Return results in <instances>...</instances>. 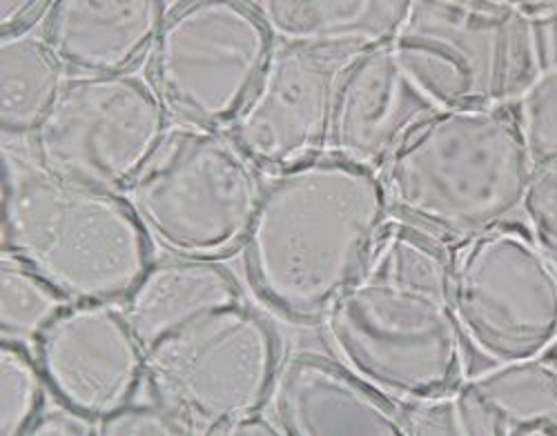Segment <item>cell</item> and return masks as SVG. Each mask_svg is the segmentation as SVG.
Returning <instances> with one entry per match:
<instances>
[{
    "mask_svg": "<svg viewBox=\"0 0 557 436\" xmlns=\"http://www.w3.org/2000/svg\"><path fill=\"white\" fill-rule=\"evenodd\" d=\"M3 254L70 303L125 301L152 265L150 238L127 201L5 161Z\"/></svg>",
    "mask_w": 557,
    "mask_h": 436,
    "instance_id": "4",
    "label": "cell"
},
{
    "mask_svg": "<svg viewBox=\"0 0 557 436\" xmlns=\"http://www.w3.org/2000/svg\"><path fill=\"white\" fill-rule=\"evenodd\" d=\"M282 361L270 321L248 303H237L188 323L150 348L146 383L154 403L197 436H216L268 406Z\"/></svg>",
    "mask_w": 557,
    "mask_h": 436,
    "instance_id": "7",
    "label": "cell"
},
{
    "mask_svg": "<svg viewBox=\"0 0 557 436\" xmlns=\"http://www.w3.org/2000/svg\"><path fill=\"white\" fill-rule=\"evenodd\" d=\"M522 219L540 250L557 270V163L533 167Z\"/></svg>",
    "mask_w": 557,
    "mask_h": 436,
    "instance_id": "23",
    "label": "cell"
},
{
    "mask_svg": "<svg viewBox=\"0 0 557 436\" xmlns=\"http://www.w3.org/2000/svg\"><path fill=\"white\" fill-rule=\"evenodd\" d=\"M216 436H288L270 414L257 412L223 427Z\"/></svg>",
    "mask_w": 557,
    "mask_h": 436,
    "instance_id": "28",
    "label": "cell"
},
{
    "mask_svg": "<svg viewBox=\"0 0 557 436\" xmlns=\"http://www.w3.org/2000/svg\"><path fill=\"white\" fill-rule=\"evenodd\" d=\"M263 187L227 134L174 125L125 201L163 252L214 261L244 246Z\"/></svg>",
    "mask_w": 557,
    "mask_h": 436,
    "instance_id": "6",
    "label": "cell"
},
{
    "mask_svg": "<svg viewBox=\"0 0 557 436\" xmlns=\"http://www.w3.org/2000/svg\"><path fill=\"white\" fill-rule=\"evenodd\" d=\"M393 47L442 112L513 110L550 65L546 25L502 0H412Z\"/></svg>",
    "mask_w": 557,
    "mask_h": 436,
    "instance_id": "5",
    "label": "cell"
},
{
    "mask_svg": "<svg viewBox=\"0 0 557 436\" xmlns=\"http://www.w3.org/2000/svg\"><path fill=\"white\" fill-rule=\"evenodd\" d=\"M268 408L288 436H408L401 408L337 359L312 352L282 361Z\"/></svg>",
    "mask_w": 557,
    "mask_h": 436,
    "instance_id": "14",
    "label": "cell"
},
{
    "mask_svg": "<svg viewBox=\"0 0 557 436\" xmlns=\"http://www.w3.org/2000/svg\"><path fill=\"white\" fill-rule=\"evenodd\" d=\"M237 303L242 287L219 261L170 257L148 267L121 310L148 352L176 329Z\"/></svg>",
    "mask_w": 557,
    "mask_h": 436,
    "instance_id": "17",
    "label": "cell"
},
{
    "mask_svg": "<svg viewBox=\"0 0 557 436\" xmlns=\"http://www.w3.org/2000/svg\"><path fill=\"white\" fill-rule=\"evenodd\" d=\"M52 3H23V0H3L0 3V36L10 38L18 34H27L38 21L42 23L48 16Z\"/></svg>",
    "mask_w": 557,
    "mask_h": 436,
    "instance_id": "27",
    "label": "cell"
},
{
    "mask_svg": "<svg viewBox=\"0 0 557 436\" xmlns=\"http://www.w3.org/2000/svg\"><path fill=\"white\" fill-rule=\"evenodd\" d=\"M550 359H553V363H555V365H557V350H555V354H553V357H550Z\"/></svg>",
    "mask_w": 557,
    "mask_h": 436,
    "instance_id": "31",
    "label": "cell"
},
{
    "mask_svg": "<svg viewBox=\"0 0 557 436\" xmlns=\"http://www.w3.org/2000/svg\"><path fill=\"white\" fill-rule=\"evenodd\" d=\"M63 65L36 34L0 38V132L3 148L32 140L63 89Z\"/></svg>",
    "mask_w": 557,
    "mask_h": 436,
    "instance_id": "19",
    "label": "cell"
},
{
    "mask_svg": "<svg viewBox=\"0 0 557 436\" xmlns=\"http://www.w3.org/2000/svg\"><path fill=\"white\" fill-rule=\"evenodd\" d=\"M97 436H197L159 403H132L97 423Z\"/></svg>",
    "mask_w": 557,
    "mask_h": 436,
    "instance_id": "25",
    "label": "cell"
},
{
    "mask_svg": "<svg viewBox=\"0 0 557 436\" xmlns=\"http://www.w3.org/2000/svg\"><path fill=\"white\" fill-rule=\"evenodd\" d=\"M274 50L250 3L193 0L170 10L150 52L148 83L176 125L227 129Z\"/></svg>",
    "mask_w": 557,
    "mask_h": 436,
    "instance_id": "9",
    "label": "cell"
},
{
    "mask_svg": "<svg viewBox=\"0 0 557 436\" xmlns=\"http://www.w3.org/2000/svg\"><path fill=\"white\" fill-rule=\"evenodd\" d=\"M548 29V42H550V65L557 63V18L546 25Z\"/></svg>",
    "mask_w": 557,
    "mask_h": 436,
    "instance_id": "30",
    "label": "cell"
},
{
    "mask_svg": "<svg viewBox=\"0 0 557 436\" xmlns=\"http://www.w3.org/2000/svg\"><path fill=\"white\" fill-rule=\"evenodd\" d=\"M168 8L161 0H59L40 36L76 76H123L152 52Z\"/></svg>",
    "mask_w": 557,
    "mask_h": 436,
    "instance_id": "15",
    "label": "cell"
},
{
    "mask_svg": "<svg viewBox=\"0 0 557 436\" xmlns=\"http://www.w3.org/2000/svg\"><path fill=\"white\" fill-rule=\"evenodd\" d=\"M513 436H557V425L537 423V425H531V427H524V429L516 432Z\"/></svg>",
    "mask_w": 557,
    "mask_h": 436,
    "instance_id": "29",
    "label": "cell"
},
{
    "mask_svg": "<svg viewBox=\"0 0 557 436\" xmlns=\"http://www.w3.org/2000/svg\"><path fill=\"white\" fill-rule=\"evenodd\" d=\"M250 5L276 47L352 63L395 42L412 0H257Z\"/></svg>",
    "mask_w": 557,
    "mask_h": 436,
    "instance_id": "16",
    "label": "cell"
},
{
    "mask_svg": "<svg viewBox=\"0 0 557 436\" xmlns=\"http://www.w3.org/2000/svg\"><path fill=\"white\" fill-rule=\"evenodd\" d=\"M450 303L484 368L550 359L557 350V270L527 227L504 225L450 254Z\"/></svg>",
    "mask_w": 557,
    "mask_h": 436,
    "instance_id": "8",
    "label": "cell"
},
{
    "mask_svg": "<svg viewBox=\"0 0 557 436\" xmlns=\"http://www.w3.org/2000/svg\"><path fill=\"white\" fill-rule=\"evenodd\" d=\"M346 65L276 47L225 134L257 170L272 174L326 157L335 91Z\"/></svg>",
    "mask_w": 557,
    "mask_h": 436,
    "instance_id": "12",
    "label": "cell"
},
{
    "mask_svg": "<svg viewBox=\"0 0 557 436\" xmlns=\"http://www.w3.org/2000/svg\"><path fill=\"white\" fill-rule=\"evenodd\" d=\"M380 176L401 223L461 246L524 216L533 161L513 110H446Z\"/></svg>",
    "mask_w": 557,
    "mask_h": 436,
    "instance_id": "3",
    "label": "cell"
},
{
    "mask_svg": "<svg viewBox=\"0 0 557 436\" xmlns=\"http://www.w3.org/2000/svg\"><path fill=\"white\" fill-rule=\"evenodd\" d=\"M382 176L331 157L278 172L244 240L257 295L295 321L326 316L391 225Z\"/></svg>",
    "mask_w": 557,
    "mask_h": 436,
    "instance_id": "2",
    "label": "cell"
},
{
    "mask_svg": "<svg viewBox=\"0 0 557 436\" xmlns=\"http://www.w3.org/2000/svg\"><path fill=\"white\" fill-rule=\"evenodd\" d=\"M23 436H97V423L61 406L57 410H45Z\"/></svg>",
    "mask_w": 557,
    "mask_h": 436,
    "instance_id": "26",
    "label": "cell"
},
{
    "mask_svg": "<svg viewBox=\"0 0 557 436\" xmlns=\"http://www.w3.org/2000/svg\"><path fill=\"white\" fill-rule=\"evenodd\" d=\"M170 132L150 85L123 76L65 80L29 140L34 163L57 178L99 191H127Z\"/></svg>",
    "mask_w": 557,
    "mask_h": 436,
    "instance_id": "10",
    "label": "cell"
},
{
    "mask_svg": "<svg viewBox=\"0 0 557 436\" xmlns=\"http://www.w3.org/2000/svg\"><path fill=\"white\" fill-rule=\"evenodd\" d=\"M440 112L395 47H377L339 76L326 157L382 174L401 145Z\"/></svg>",
    "mask_w": 557,
    "mask_h": 436,
    "instance_id": "13",
    "label": "cell"
},
{
    "mask_svg": "<svg viewBox=\"0 0 557 436\" xmlns=\"http://www.w3.org/2000/svg\"><path fill=\"white\" fill-rule=\"evenodd\" d=\"M34 348L48 390L91 423L132 406L146 383L148 352L112 303H70Z\"/></svg>",
    "mask_w": 557,
    "mask_h": 436,
    "instance_id": "11",
    "label": "cell"
},
{
    "mask_svg": "<svg viewBox=\"0 0 557 436\" xmlns=\"http://www.w3.org/2000/svg\"><path fill=\"white\" fill-rule=\"evenodd\" d=\"M70 301L14 257L0 263V332L3 341L36 346Z\"/></svg>",
    "mask_w": 557,
    "mask_h": 436,
    "instance_id": "20",
    "label": "cell"
},
{
    "mask_svg": "<svg viewBox=\"0 0 557 436\" xmlns=\"http://www.w3.org/2000/svg\"><path fill=\"white\" fill-rule=\"evenodd\" d=\"M457 395L480 436H513L537 423L557 425L553 359L482 368L463 378Z\"/></svg>",
    "mask_w": 557,
    "mask_h": 436,
    "instance_id": "18",
    "label": "cell"
},
{
    "mask_svg": "<svg viewBox=\"0 0 557 436\" xmlns=\"http://www.w3.org/2000/svg\"><path fill=\"white\" fill-rule=\"evenodd\" d=\"M321 321L335 359L397 408L450 395L469 376L450 254L406 223L384 229Z\"/></svg>",
    "mask_w": 557,
    "mask_h": 436,
    "instance_id": "1",
    "label": "cell"
},
{
    "mask_svg": "<svg viewBox=\"0 0 557 436\" xmlns=\"http://www.w3.org/2000/svg\"><path fill=\"white\" fill-rule=\"evenodd\" d=\"M45 383L36 354L21 344L0 346V436H23L45 412Z\"/></svg>",
    "mask_w": 557,
    "mask_h": 436,
    "instance_id": "21",
    "label": "cell"
},
{
    "mask_svg": "<svg viewBox=\"0 0 557 436\" xmlns=\"http://www.w3.org/2000/svg\"><path fill=\"white\" fill-rule=\"evenodd\" d=\"M533 167L557 163V63L548 65L513 108Z\"/></svg>",
    "mask_w": 557,
    "mask_h": 436,
    "instance_id": "22",
    "label": "cell"
},
{
    "mask_svg": "<svg viewBox=\"0 0 557 436\" xmlns=\"http://www.w3.org/2000/svg\"><path fill=\"white\" fill-rule=\"evenodd\" d=\"M408 436H480L457 390L433 401L401 408Z\"/></svg>",
    "mask_w": 557,
    "mask_h": 436,
    "instance_id": "24",
    "label": "cell"
}]
</instances>
